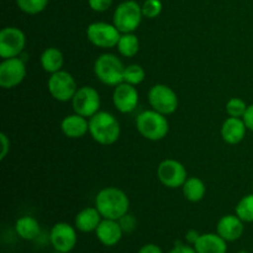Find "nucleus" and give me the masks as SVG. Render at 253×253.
I'll list each match as a JSON object with an SVG mask.
<instances>
[{
    "mask_svg": "<svg viewBox=\"0 0 253 253\" xmlns=\"http://www.w3.org/2000/svg\"><path fill=\"white\" fill-rule=\"evenodd\" d=\"M15 1L22 12L29 15L40 14L48 5V0H15Z\"/></svg>",
    "mask_w": 253,
    "mask_h": 253,
    "instance_id": "27",
    "label": "nucleus"
},
{
    "mask_svg": "<svg viewBox=\"0 0 253 253\" xmlns=\"http://www.w3.org/2000/svg\"><path fill=\"white\" fill-rule=\"evenodd\" d=\"M95 235L103 246L114 247L121 241L124 231L119 224V220L103 219L95 230Z\"/></svg>",
    "mask_w": 253,
    "mask_h": 253,
    "instance_id": "15",
    "label": "nucleus"
},
{
    "mask_svg": "<svg viewBox=\"0 0 253 253\" xmlns=\"http://www.w3.org/2000/svg\"><path fill=\"white\" fill-rule=\"evenodd\" d=\"M252 189H253V184H252Z\"/></svg>",
    "mask_w": 253,
    "mask_h": 253,
    "instance_id": "38",
    "label": "nucleus"
},
{
    "mask_svg": "<svg viewBox=\"0 0 253 253\" xmlns=\"http://www.w3.org/2000/svg\"><path fill=\"white\" fill-rule=\"evenodd\" d=\"M158 180L169 189H177L183 187L188 179L187 169L177 160H165L157 168Z\"/></svg>",
    "mask_w": 253,
    "mask_h": 253,
    "instance_id": "11",
    "label": "nucleus"
},
{
    "mask_svg": "<svg viewBox=\"0 0 253 253\" xmlns=\"http://www.w3.org/2000/svg\"><path fill=\"white\" fill-rule=\"evenodd\" d=\"M76 227L68 222H57L49 232V242L52 247L59 253H69L76 247L77 236Z\"/></svg>",
    "mask_w": 253,
    "mask_h": 253,
    "instance_id": "13",
    "label": "nucleus"
},
{
    "mask_svg": "<svg viewBox=\"0 0 253 253\" xmlns=\"http://www.w3.org/2000/svg\"><path fill=\"white\" fill-rule=\"evenodd\" d=\"M113 103L120 113H132L138 105V91L136 86L125 82L116 85L113 93Z\"/></svg>",
    "mask_w": 253,
    "mask_h": 253,
    "instance_id": "14",
    "label": "nucleus"
},
{
    "mask_svg": "<svg viewBox=\"0 0 253 253\" xmlns=\"http://www.w3.org/2000/svg\"><path fill=\"white\" fill-rule=\"evenodd\" d=\"M0 141H1V153H0V160H5L7 153L10 152V140L4 132L0 133Z\"/></svg>",
    "mask_w": 253,
    "mask_h": 253,
    "instance_id": "32",
    "label": "nucleus"
},
{
    "mask_svg": "<svg viewBox=\"0 0 253 253\" xmlns=\"http://www.w3.org/2000/svg\"><path fill=\"white\" fill-rule=\"evenodd\" d=\"M119 224H120L124 234H131L136 229V226H137V220H136L133 215L127 212V214H125L123 217L119 219Z\"/></svg>",
    "mask_w": 253,
    "mask_h": 253,
    "instance_id": "30",
    "label": "nucleus"
},
{
    "mask_svg": "<svg viewBox=\"0 0 253 253\" xmlns=\"http://www.w3.org/2000/svg\"><path fill=\"white\" fill-rule=\"evenodd\" d=\"M26 46V36L19 27L7 26L0 31V57L2 59L19 57Z\"/></svg>",
    "mask_w": 253,
    "mask_h": 253,
    "instance_id": "10",
    "label": "nucleus"
},
{
    "mask_svg": "<svg viewBox=\"0 0 253 253\" xmlns=\"http://www.w3.org/2000/svg\"><path fill=\"white\" fill-rule=\"evenodd\" d=\"M168 253H197V251H195L194 247L189 246V245L175 244V246Z\"/></svg>",
    "mask_w": 253,
    "mask_h": 253,
    "instance_id": "33",
    "label": "nucleus"
},
{
    "mask_svg": "<svg viewBox=\"0 0 253 253\" xmlns=\"http://www.w3.org/2000/svg\"><path fill=\"white\" fill-rule=\"evenodd\" d=\"M242 119H244L245 124H246L247 130L252 131V132H253V104L249 105V108H247L246 113H245L244 118H242Z\"/></svg>",
    "mask_w": 253,
    "mask_h": 253,
    "instance_id": "34",
    "label": "nucleus"
},
{
    "mask_svg": "<svg viewBox=\"0 0 253 253\" xmlns=\"http://www.w3.org/2000/svg\"><path fill=\"white\" fill-rule=\"evenodd\" d=\"M47 86H48V91L52 98L61 103L72 100L78 90L74 77L63 69L51 74L47 82Z\"/></svg>",
    "mask_w": 253,
    "mask_h": 253,
    "instance_id": "7",
    "label": "nucleus"
},
{
    "mask_svg": "<svg viewBox=\"0 0 253 253\" xmlns=\"http://www.w3.org/2000/svg\"><path fill=\"white\" fill-rule=\"evenodd\" d=\"M26 77V64L19 57L2 59L0 63V86L12 89L20 85Z\"/></svg>",
    "mask_w": 253,
    "mask_h": 253,
    "instance_id": "12",
    "label": "nucleus"
},
{
    "mask_svg": "<svg viewBox=\"0 0 253 253\" xmlns=\"http://www.w3.org/2000/svg\"><path fill=\"white\" fill-rule=\"evenodd\" d=\"M199 236H200V234L197 231V230H189V231L185 234V240H187L188 244L192 245L193 246V245L197 242V240L199 239Z\"/></svg>",
    "mask_w": 253,
    "mask_h": 253,
    "instance_id": "36",
    "label": "nucleus"
},
{
    "mask_svg": "<svg viewBox=\"0 0 253 253\" xmlns=\"http://www.w3.org/2000/svg\"><path fill=\"white\" fill-rule=\"evenodd\" d=\"M146 78L145 69L140 66V64H130V66L125 67V72H124V82L132 85H138L142 83Z\"/></svg>",
    "mask_w": 253,
    "mask_h": 253,
    "instance_id": "26",
    "label": "nucleus"
},
{
    "mask_svg": "<svg viewBox=\"0 0 253 253\" xmlns=\"http://www.w3.org/2000/svg\"><path fill=\"white\" fill-rule=\"evenodd\" d=\"M147 98L151 108L166 116L175 113L179 105L175 91L166 84H155L151 86Z\"/></svg>",
    "mask_w": 253,
    "mask_h": 253,
    "instance_id": "6",
    "label": "nucleus"
},
{
    "mask_svg": "<svg viewBox=\"0 0 253 253\" xmlns=\"http://www.w3.org/2000/svg\"><path fill=\"white\" fill-rule=\"evenodd\" d=\"M142 7L135 0H126L116 6L113 24L121 34L135 32L142 22Z\"/></svg>",
    "mask_w": 253,
    "mask_h": 253,
    "instance_id": "5",
    "label": "nucleus"
},
{
    "mask_svg": "<svg viewBox=\"0 0 253 253\" xmlns=\"http://www.w3.org/2000/svg\"><path fill=\"white\" fill-rule=\"evenodd\" d=\"M136 128L146 140L160 141L169 132V123L166 115L151 109L142 111L136 118Z\"/></svg>",
    "mask_w": 253,
    "mask_h": 253,
    "instance_id": "3",
    "label": "nucleus"
},
{
    "mask_svg": "<svg viewBox=\"0 0 253 253\" xmlns=\"http://www.w3.org/2000/svg\"><path fill=\"white\" fill-rule=\"evenodd\" d=\"M89 133L99 145H114L120 137V123L113 114L98 111L89 119Z\"/></svg>",
    "mask_w": 253,
    "mask_h": 253,
    "instance_id": "2",
    "label": "nucleus"
},
{
    "mask_svg": "<svg viewBox=\"0 0 253 253\" xmlns=\"http://www.w3.org/2000/svg\"><path fill=\"white\" fill-rule=\"evenodd\" d=\"M15 232L25 241H34L41 234V226L35 217L25 215L19 217L15 222Z\"/></svg>",
    "mask_w": 253,
    "mask_h": 253,
    "instance_id": "21",
    "label": "nucleus"
},
{
    "mask_svg": "<svg viewBox=\"0 0 253 253\" xmlns=\"http://www.w3.org/2000/svg\"><path fill=\"white\" fill-rule=\"evenodd\" d=\"M183 195L190 203H198L203 200L207 193V187L202 179L197 177H190L185 180L182 187Z\"/></svg>",
    "mask_w": 253,
    "mask_h": 253,
    "instance_id": "23",
    "label": "nucleus"
},
{
    "mask_svg": "<svg viewBox=\"0 0 253 253\" xmlns=\"http://www.w3.org/2000/svg\"><path fill=\"white\" fill-rule=\"evenodd\" d=\"M193 247L197 253H227V242L219 234H202Z\"/></svg>",
    "mask_w": 253,
    "mask_h": 253,
    "instance_id": "19",
    "label": "nucleus"
},
{
    "mask_svg": "<svg viewBox=\"0 0 253 253\" xmlns=\"http://www.w3.org/2000/svg\"><path fill=\"white\" fill-rule=\"evenodd\" d=\"M240 253H247V252H245V251H241Z\"/></svg>",
    "mask_w": 253,
    "mask_h": 253,
    "instance_id": "37",
    "label": "nucleus"
},
{
    "mask_svg": "<svg viewBox=\"0 0 253 253\" xmlns=\"http://www.w3.org/2000/svg\"><path fill=\"white\" fill-rule=\"evenodd\" d=\"M235 212L244 222H253V193L245 195L237 203Z\"/></svg>",
    "mask_w": 253,
    "mask_h": 253,
    "instance_id": "25",
    "label": "nucleus"
},
{
    "mask_svg": "<svg viewBox=\"0 0 253 253\" xmlns=\"http://www.w3.org/2000/svg\"><path fill=\"white\" fill-rule=\"evenodd\" d=\"M95 208L99 210L103 219L119 220L128 212L130 200L124 190L115 187H108L96 194Z\"/></svg>",
    "mask_w": 253,
    "mask_h": 253,
    "instance_id": "1",
    "label": "nucleus"
},
{
    "mask_svg": "<svg viewBox=\"0 0 253 253\" xmlns=\"http://www.w3.org/2000/svg\"><path fill=\"white\" fill-rule=\"evenodd\" d=\"M61 130L68 138H82L89 132V120L88 118L72 114L67 115L61 123Z\"/></svg>",
    "mask_w": 253,
    "mask_h": 253,
    "instance_id": "18",
    "label": "nucleus"
},
{
    "mask_svg": "<svg viewBox=\"0 0 253 253\" xmlns=\"http://www.w3.org/2000/svg\"><path fill=\"white\" fill-rule=\"evenodd\" d=\"M89 7L95 12H105L113 5V0H88Z\"/></svg>",
    "mask_w": 253,
    "mask_h": 253,
    "instance_id": "31",
    "label": "nucleus"
},
{
    "mask_svg": "<svg viewBox=\"0 0 253 253\" xmlns=\"http://www.w3.org/2000/svg\"><path fill=\"white\" fill-rule=\"evenodd\" d=\"M125 66L118 56L103 53L95 59L94 74L101 83L108 86H116L124 82Z\"/></svg>",
    "mask_w": 253,
    "mask_h": 253,
    "instance_id": "4",
    "label": "nucleus"
},
{
    "mask_svg": "<svg viewBox=\"0 0 253 253\" xmlns=\"http://www.w3.org/2000/svg\"><path fill=\"white\" fill-rule=\"evenodd\" d=\"M119 53L124 57H135L140 51V41L138 37L136 36L133 32L130 34H121L120 40H119L118 44H116Z\"/></svg>",
    "mask_w": 253,
    "mask_h": 253,
    "instance_id": "24",
    "label": "nucleus"
},
{
    "mask_svg": "<svg viewBox=\"0 0 253 253\" xmlns=\"http://www.w3.org/2000/svg\"><path fill=\"white\" fill-rule=\"evenodd\" d=\"M247 108H249V105H247V104L245 103V100H242L241 98H231L226 103V106H225L227 115H229L230 118L241 119L244 118Z\"/></svg>",
    "mask_w": 253,
    "mask_h": 253,
    "instance_id": "28",
    "label": "nucleus"
},
{
    "mask_svg": "<svg viewBox=\"0 0 253 253\" xmlns=\"http://www.w3.org/2000/svg\"><path fill=\"white\" fill-rule=\"evenodd\" d=\"M40 62H41V67L43 68L44 72L53 74L62 69L64 63V57L63 53L58 48L48 47V48L42 52L41 57H40Z\"/></svg>",
    "mask_w": 253,
    "mask_h": 253,
    "instance_id": "22",
    "label": "nucleus"
},
{
    "mask_svg": "<svg viewBox=\"0 0 253 253\" xmlns=\"http://www.w3.org/2000/svg\"><path fill=\"white\" fill-rule=\"evenodd\" d=\"M142 7L143 17L147 19H156L161 15L163 9V5L161 0H145L143 4L141 5Z\"/></svg>",
    "mask_w": 253,
    "mask_h": 253,
    "instance_id": "29",
    "label": "nucleus"
},
{
    "mask_svg": "<svg viewBox=\"0 0 253 253\" xmlns=\"http://www.w3.org/2000/svg\"><path fill=\"white\" fill-rule=\"evenodd\" d=\"M247 126L244 119L227 118L221 126V137L229 145H239L246 137Z\"/></svg>",
    "mask_w": 253,
    "mask_h": 253,
    "instance_id": "17",
    "label": "nucleus"
},
{
    "mask_svg": "<svg viewBox=\"0 0 253 253\" xmlns=\"http://www.w3.org/2000/svg\"><path fill=\"white\" fill-rule=\"evenodd\" d=\"M121 32L114 24L98 21L86 27V39L99 48H113L120 40Z\"/></svg>",
    "mask_w": 253,
    "mask_h": 253,
    "instance_id": "8",
    "label": "nucleus"
},
{
    "mask_svg": "<svg viewBox=\"0 0 253 253\" xmlns=\"http://www.w3.org/2000/svg\"><path fill=\"white\" fill-rule=\"evenodd\" d=\"M91 253H95V252H91Z\"/></svg>",
    "mask_w": 253,
    "mask_h": 253,
    "instance_id": "39",
    "label": "nucleus"
},
{
    "mask_svg": "<svg viewBox=\"0 0 253 253\" xmlns=\"http://www.w3.org/2000/svg\"><path fill=\"white\" fill-rule=\"evenodd\" d=\"M100 94L93 86H81L72 99V106H73L74 113L88 119L100 111Z\"/></svg>",
    "mask_w": 253,
    "mask_h": 253,
    "instance_id": "9",
    "label": "nucleus"
},
{
    "mask_svg": "<svg viewBox=\"0 0 253 253\" xmlns=\"http://www.w3.org/2000/svg\"><path fill=\"white\" fill-rule=\"evenodd\" d=\"M137 253H163V251L158 245L147 244L143 245V246L138 250Z\"/></svg>",
    "mask_w": 253,
    "mask_h": 253,
    "instance_id": "35",
    "label": "nucleus"
},
{
    "mask_svg": "<svg viewBox=\"0 0 253 253\" xmlns=\"http://www.w3.org/2000/svg\"><path fill=\"white\" fill-rule=\"evenodd\" d=\"M101 220H103V216L99 212V210L95 207H90L81 210L77 214L76 219H74V225H76V229L78 231L89 234V232H95Z\"/></svg>",
    "mask_w": 253,
    "mask_h": 253,
    "instance_id": "20",
    "label": "nucleus"
},
{
    "mask_svg": "<svg viewBox=\"0 0 253 253\" xmlns=\"http://www.w3.org/2000/svg\"><path fill=\"white\" fill-rule=\"evenodd\" d=\"M245 222L235 215H225L217 221L216 232L226 242L237 241L244 234Z\"/></svg>",
    "mask_w": 253,
    "mask_h": 253,
    "instance_id": "16",
    "label": "nucleus"
}]
</instances>
